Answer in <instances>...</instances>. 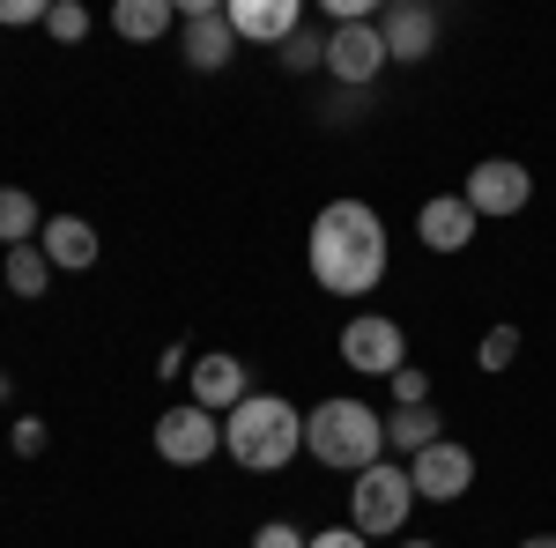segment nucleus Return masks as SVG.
I'll return each mask as SVG.
<instances>
[{
    "label": "nucleus",
    "instance_id": "nucleus-1",
    "mask_svg": "<svg viewBox=\"0 0 556 548\" xmlns=\"http://www.w3.org/2000/svg\"><path fill=\"white\" fill-rule=\"evenodd\" d=\"M312 275L327 296H364L386 275V222L364 201H327L312 222Z\"/></svg>",
    "mask_w": 556,
    "mask_h": 548
},
{
    "label": "nucleus",
    "instance_id": "nucleus-2",
    "mask_svg": "<svg viewBox=\"0 0 556 548\" xmlns=\"http://www.w3.org/2000/svg\"><path fill=\"white\" fill-rule=\"evenodd\" d=\"M223 445H230V460L253 467V474H275V467L298 460L304 445V416L282 400V393H245L230 416H223Z\"/></svg>",
    "mask_w": 556,
    "mask_h": 548
},
{
    "label": "nucleus",
    "instance_id": "nucleus-3",
    "mask_svg": "<svg viewBox=\"0 0 556 548\" xmlns=\"http://www.w3.org/2000/svg\"><path fill=\"white\" fill-rule=\"evenodd\" d=\"M304 445H312V460L364 474V467L386 460V416L364 408V400H319V408L304 416Z\"/></svg>",
    "mask_w": 556,
    "mask_h": 548
},
{
    "label": "nucleus",
    "instance_id": "nucleus-4",
    "mask_svg": "<svg viewBox=\"0 0 556 548\" xmlns=\"http://www.w3.org/2000/svg\"><path fill=\"white\" fill-rule=\"evenodd\" d=\"M408 511H416V482H408V467H364L356 474V497H349V526L356 534H401L408 526Z\"/></svg>",
    "mask_w": 556,
    "mask_h": 548
},
{
    "label": "nucleus",
    "instance_id": "nucleus-5",
    "mask_svg": "<svg viewBox=\"0 0 556 548\" xmlns=\"http://www.w3.org/2000/svg\"><path fill=\"white\" fill-rule=\"evenodd\" d=\"M527 193H534L527 164H513V156H482V164L468 170V193H460V201H468L475 222H482V215H519Z\"/></svg>",
    "mask_w": 556,
    "mask_h": 548
},
{
    "label": "nucleus",
    "instance_id": "nucleus-6",
    "mask_svg": "<svg viewBox=\"0 0 556 548\" xmlns=\"http://www.w3.org/2000/svg\"><path fill=\"white\" fill-rule=\"evenodd\" d=\"M342 364L364 371V379H393V371L408 364V341H401L393 319H349L342 327Z\"/></svg>",
    "mask_w": 556,
    "mask_h": 548
},
{
    "label": "nucleus",
    "instance_id": "nucleus-7",
    "mask_svg": "<svg viewBox=\"0 0 556 548\" xmlns=\"http://www.w3.org/2000/svg\"><path fill=\"white\" fill-rule=\"evenodd\" d=\"M408 482H416V497H430V505H453V497H468V482H475V453L453 445V437H438L430 453L408 460Z\"/></svg>",
    "mask_w": 556,
    "mask_h": 548
},
{
    "label": "nucleus",
    "instance_id": "nucleus-8",
    "mask_svg": "<svg viewBox=\"0 0 556 548\" xmlns=\"http://www.w3.org/2000/svg\"><path fill=\"white\" fill-rule=\"evenodd\" d=\"M223 445V422L208 408H172V416H156V453L172 467H208V453Z\"/></svg>",
    "mask_w": 556,
    "mask_h": 548
},
{
    "label": "nucleus",
    "instance_id": "nucleus-9",
    "mask_svg": "<svg viewBox=\"0 0 556 548\" xmlns=\"http://www.w3.org/2000/svg\"><path fill=\"white\" fill-rule=\"evenodd\" d=\"M379 67H386L379 23H334V38H327V75H334V82H349V89H364Z\"/></svg>",
    "mask_w": 556,
    "mask_h": 548
},
{
    "label": "nucleus",
    "instance_id": "nucleus-10",
    "mask_svg": "<svg viewBox=\"0 0 556 548\" xmlns=\"http://www.w3.org/2000/svg\"><path fill=\"white\" fill-rule=\"evenodd\" d=\"M178 15H186V60L215 75V67H230V52H238V30H230V15L215 8V0H178Z\"/></svg>",
    "mask_w": 556,
    "mask_h": 548
},
{
    "label": "nucleus",
    "instance_id": "nucleus-11",
    "mask_svg": "<svg viewBox=\"0 0 556 548\" xmlns=\"http://www.w3.org/2000/svg\"><path fill=\"white\" fill-rule=\"evenodd\" d=\"M223 15H230L238 38H253V44H282V38H298V30H304L298 0H230Z\"/></svg>",
    "mask_w": 556,
    "mask_h": 548
},
{
    "label": "nucleus",
    "instance_id": "nucleus-12",
    "mask_svg": "<svg viewBox=\"0 0 556 548\" xmlns=\"http://www.w3.org/2000/svg\"><path fill=\"white\" fill-rule=\"evenodd\" d=\"M379 38H386V60H430V44H438V15L416 8V0H401V8H386V15H379Z\"/></svg>",
    "mask_w": 556,
    "mask_h": 548
},
{
    "label": "nucleus",
    "instance_id": "nucleus-13",
    "mask_svg": "<svg viewBox=\"0 0 556 548\" xmlns=\"http://www.w3.org/2000/svg\"><path fill=\"white\" fill-rule=\"evenodd\" d=\"M416 230H424L430 253H468V238H475V208L460 201V193H438V201H424Z\"/></svg>",
    "mask_w": 556,
    "mask_h": 548
},
{
    "label": "nucleus",
    "instance_id": "nucleus-14",
    "mask_svg": "<svg viewBox=\"0 0 556 548\" xmlns=\"http://www.w3.org/2000/svg\"><path fill=\"white\" fill-rule=\"evenodd\" d=\"M238 400H245V364H238V356H201V364H193V408L230 416Z\"/></svg>",
    "mask_w": 556,
    "mask_h": 548
},
{
    "label": "nucleus",
    "instance_id": "nucleus-15",
    "mask_svg": "<svg viewBox=\"0 0 556 548\" xmlns=\"http://www.w3.org/2000/svg\"><path fill=\"white\" fill-rule=\"evenodd\" d=\"M38 253L52 259V267H75V275H83L89 259H97V230H89L83 215H52L38 230Z\"/></svg>",
    "mask_w": 556,
    "mask_h": 548
},
{
    "label": "nucleus",
    "instance_id": "nucleus-16",
    "mask_svg": "<svg viewBox=\"0 0 556 548\" xmlns=\"http://www.w3.org/2000/svg\"><path fill=\"white\" fill-rule=\"evenodd\" d=\"M438 437H445V430H438V408H393V416H386V445H393V453H408V460H416V453H430V445H438Z\"/></svg>",
    "mask_w": 556,
    "mask_h": 548
},
{
    "label": "nucleus",
    "instance_id": "nucleus-17",
    "mask_svg": "<svg viewBox=\"0 0 556 548\" xmlns=\"http://www.w3.org/2000/svg\"><path fill=\"white\" fill-rule=\"evenodd\" d=\"M172 15H178V0H119V8H112L119 38H134V44L164 38V30H172Z\"/></svg>",
    "mask_w": 556,
    "mask_h": 548
},
{
    "label": "nucleus",
    "instance_id": "nucleus-18",
    "mask_svg": "<svg viewBox=\"0 0 556 548\" xmlns=\"http://www.w3.org/2000/svg\"><path fill=\"white\" fill-rule=\"evenodd\" d=\"M38 230H45L38 201H30V193H15V186H0V245L15 253V245H30Z\"/></svg>",
    "mask_w": 556,
    "mask_h": 548
},
{
    "label": "nucleus",
    "instance_id": "nucleus-19",
    "mask_svg": "<svg viewBox=\"0 0 556 548\" xmlns=\"http://www.w3.org/2000/svg\"><path fill=\"white\" fill-rule=\"evenodd\" d=\"M45 282H52V259H45L38 245H15V253H8V290L15 296H45Z\"/></svg>",
    "mask_w": 556,
    "mask_h": 548
},
{
    "label": "nucleus",
    "instance_id": "nucleus-20",
    "mask_svg": "<svg viewBox=\"0 0 556 548\" xmlns=\"http://www.w3.org/2000/svg\"><path fill=\"white\" fill-rule=\"evenodd\" d=\"M513 356H519V327H490L482 348H475V364H482V371H505Z\"/></svg>",
    "mask_w": 556,
    "mask_h": 548
},
{
    "label": "nucleus",
    "instance_id": "nucleus-21",
    "mask_svg": "<svg viewBox=\"0 0 556 548\" xmlns=\"http://www.w3.org/2000/svg\"><path fill=\"white\" fill-rule=\"evenodd\" d=\"M45 30H52L60 44H83V38H89V8H75V0H60V8L45 15Z\"/></svg>",
    "mask_w": 556,
    "mask_h": 548
},
{
    "label": "nucleus",
    "instance_id": "nucleus-22",
    "mask_svg": "<svg viewBox=\"0 0 556 548\" xmlns=\"http://www.w3.org/2000/svg\"><path fill=\"white\" fill-rule=\"evenodd\" d=\"M282 67H290V75H304V67H327V44H312V30L282 38Z\"/></svg>",
    "mask_w": 556,
    "mask_h": 548
},
{
    "label": "nucleus",
    "instance_id": "nucleus-23",
    "mask_svg": "<svg viewBox=\"0 0 556 548\" xmlns=\"http://www.w3.org/2000/svg\"><path fill=\"white\" fill-rule=\"evenodd\" d=\"M386 385H393V400H401V408H424V400H430V379L416 371V364H401Z\"/></svg>",
    "mask_w": 556,
    "mask_h": 548
},
{
    "label": "nucleus",
    "instance_id": "nucleus-24",
    "mask_svg": "<svg viewBox=\"0 0 556 548\" xmlns=\"http://www.w3.org/2000/svg\"><path fill=\"white\" fill-rule=\"evenodd\" d=\"M8 445H15V453H45V422H38V416H15Z\"/></svg>",
    "mask_w": 556,
    "mask_h": 548
},
{
    "label": "nucleus",
    "instance_id": "nucleus-25",
    "mask_svg": "<svg viewBox=\"0 0 556 548\" xmlns=\"http://www.w3.org/2000/svg\"><path fill=\"white\" fill-rule=\"evenodd\" d=\"M52 8L45 0H0V23H45Z\"/></svg>",
    "mask_w": 556,
    "mask_h": 548
},
{
    "label": "nucleus",
    "instance_id": "nucleus-26",
    "mask_svg": "<svg viewBox=\"0 0 556 548\" xmlns=\"http://www.w3.org/2000/svg\"><path fill=\"white\" fill-rule=\"evenodd\" d=\"M253 548H304V534H298V526H282V519H275V526H260V534H253Z\"/></svg>",
    "mask_w": 556,
    "mask_h": 548
},
{
    "label": "nucleus",
    "instance_id": "nucleus-27",
    "mask_svg": "<svg viewBox=\"0 0 556 548\" xmlns=\"http://www.w3.org/2000/svg\"><path fill=\"white\" fill-rule=\"evenodd\" d=\"M304 548H371V541H364L356 526H334V534H312V541H304Z\"/></svg>",
    "mask_w": 556,
    "mask_h": 548
},
{
    "label": "nucleus",
    "instance_id": "nucleus-28",
    "mask_svg": "<svg viewBox=\"0 0 556 548\" xmlns=\"http://www.w3.org/2000/svg\"><path fill=\"white\" fill-rule=\"evenodd\" d=\"M519 548H556V534H527V541H519Z\"/></svg>",
    "mask_w": 556,
    "mask_h": 548
},
{
    "label": "nucleus",
    "instance_id": "nucleus-29",
    "mask_svg": "<svg viewBox=\"0 0 556 548\" xmlns=\"http://www.w3.org/2000/svg\"><path fill=\"white\" fill-rule=\"evenodd\" d=\"M401 548H430V541H401Z\"/></svg>",
    "mask_w": 556,
    "mask_h": 548
}]
</instances>
